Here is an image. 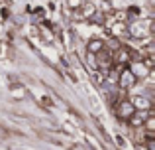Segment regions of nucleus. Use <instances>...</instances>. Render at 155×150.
<instances>
[{
    "label": "nucleus",
    "instance_id": "obj_1",
    "mask_svg": "<svg viewBox=\"0 0 155 150\" xmlns=\"http://www.w3.org/2000/svg\"><path fill=\"white\" fill-rule=\"evenodd\" d=\"M128 69L132 71V75L136 77V79H145V77L149 75V69H147V65H145V63H141V61H136V63H132V65H130Z\"/></svg>",
    "mask_w": 155,
    "mask_h": 150
},
{
    "label": "nucleus",
    "instance_id": "obj_4",
    "mask_svg": "<svg viewBox=\"0 0 155 150\" xmlns=\"http://www.w3.org/2000/svg\"><path fill=\"white\" fill-rule=\"evenodd\" d=\"M96 63H98L100 67H110V63H112V54H104L102 50L98 51V54H96Z\"/></svg>",
    "mask_w": 155,
    "mask_h": 150
},
{
    "label": "nucleus",
    "instance_id": "obj_2",
    "mask_svg": "<svg viewBox=\"0 0 155 150\" xmlns=\"http://www.w3.org/2000/svg\"><path fill=\"white\" fill-rule=\"evenodd\" d=\"M134 113H136V107L132 105V101H130V99L122 101V103L118 105V115H120L122 119H126V120H128L130 117L134 115Z\"/></svg>",
    "mask_w": 155,
    "mask_h": 150
},
{
    "label": "nucleus",
    "instance_id": "obj_3",
    "mask_svg": "<svg viewBox=\"0 0 155 150\" xmlns=\"http://www.w3.org/2000/svg\"><path fill=\"white\" fill-rule=\"evenodd\" d=\"M136 77L132 75V71L130 69H122V75H120V85L122 87H126V89H130V87H134V83H136Z\"/></svg>",
    "mask_w": 155,
    "mask_h": 150
},
{
    "label": "nucleus",
    "instance_id": "obj_8",
    "mask_svg": "<svg viewBox=\"0 0 155 150\" xmlns=\"http://www.w3.org/2000/svg\"><path fill=\"white\" fill-rule=\"evenodd\" d=\"M143 123H145V127H147V132H153L155 131V119H153V117H147Z\"/></svg>",
    "mask_w": 155,
    "mask_h": 150
},
{
    "label": "nucleus",
    "instance_id": "obj_5",
    "mask_svg": "<svg viewBox=\"0 0 155 150\" xmlns=\"http://www.w3.org/2000/svg\"><path fill=\"white\" fill-rule=\"evenodd\" d=\"M130 101H132V105L136 107V111H137V109H141V111H147V109L151 107L149 99H145V97H134V99H130Z\"/></svg>",
    "mask_w": 155,
    "mask_h": 150
},
{
    "label": "nucleus",
    "instance_id": "obj_9",
    "mask_svg": "<svg viewBox=\"0 0 155 150\" xmlns=\"http://www.w3.org/2000/svg\"><path fill=\"white\" fill-rule=\"evenodd\" d=\"M145 146H147V150H155V142H153V138H147V144H145Z\"/></svg>",
    "mask_w": 155,
    "mask_h": 150
},
{
    "label": "nucleus",
    "instance_id": "obj_7",
    "mask_svg": "<svg viewBox=\"0 0 155 150\" xmlns=\"http://www.w3.org/2000/svg\"><path fill=\"white\" fill-rule=\"evenodd\" d=\"M102 47H104V42H102V40H92V42L88 44V51H91V54H98Z\"/></svg>",
    "mask_w": 155,
    "mask_h": 150
},
{
    "label": "nucleus",
    "instance_id": "obj_6",
    "mask_svg": "<svg viewBox=\"0 0 155 150\" xmlns=\"http://www.w3.org/2000/svg\"><path fill=\"white\" fill-rule=\"evenodd\" d=\"M147 119V115H145V113H134L132 117H130V123L134 124V127H140V124H143V120Z\"/></svg>",
    "mask_w": 155,
    "mask_h": 150
}]
</instances>
